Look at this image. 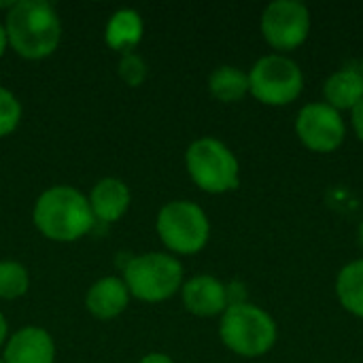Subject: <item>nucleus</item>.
Returning <instances> with one entry per match:
<instances>
[{"instance_id":"412c9836","label":"nucleus","mask_w":363,"mask_h":363,"mask_svg":"<svg viewBox=\"0 0 363 363\" xmlns=\"http://www.w3.org/2000/svg\"><path fill=\"white\" fill-rule=\"evenodd\" d=\"M351 121H353V128H355L357 136L363 140V98L351 108Z\"/></svg>"},{"instance_id":"aec40b11","label":"nucleus","mask_w":363,"mask_h":363,"mask_svg":"<svg viewBox=\"0 0 363 363\" xmlns=\"http://www.w3.org/2000/svg\"><path fill=\"white\" fill-rule=\"evenodd\" d=\"M117 72L119 77L130 85V87H138L143 85V81L147 79V62L134 53V51H128L121 55L119 60V66H117Z\"/></svg>"},{"instance_id":"9b49d317","label":"nucleus","mask_w":363,"mask_h":363,"mask_svg":"<svg viewBox=\"0 0 363 363\" xmlns=\"http://www.w3.org/2000/svg\"><path fill=\"white\" fill-rule=\"evenodd\" d=\"M4 363H53L55 345L43 328H21L4 347Z\"/></svg>"},{"instance_id":"20e7f679","label":"nucleus","mask_w":363,"mask_h":363,"mask_svg":"<svg viewBox=\"0 0 363 363\" xmlns=\"http://www.w3.org/2000/svg\"><path fill=\"white\" fill-rule=\"evenodd\" d=\"M185 164L191 181L208 194L232 191L240 183L238 160L219 138L202 136L194 140L185 153Z\"/></svg>"},{"instance_id":"393cba45","label":"nucleus","mask_w":363,"mask_h":363,"mask_svg":"<svg viewBox=\"0 0 363 363\" xmlns=\"http://www.w3.org/2000/svg\"><path fill=\"white\" fill-rule=\"evenodd\" d=\"M359 242H362V247H363V221H362V225H359Z\"/></svg>"},{"instance_id":"9d476101","label":"nucleus","mask_w":363,"mask_h":363,"mask_svg":"<svg viewBox=\"0 0 363 363\" xmlns=\"http://www.w3.org/2000/svg\"><path fill=\"white\" fill-rule=\"evenodd\" d=\"M181 294L185 308L198 317H215L219 313H225V308L230 306L228 287L211 274L189 279L181 287Z\"/></svg>"},{"instance_id":"f03ea898","label":"nucleus","mask_w":363,"mask_h":363,"mask_svg":"<svg viewBox=\"0 0 363 363\" xmlns=\"http://www.w3.org/2000/svg\"><path fill=\"white\" fill-rule=\"evenodd\" d=\"M9 45L28 60L51 55L62 36V23L55 9L43 0H19L6 13L4 23Z\"/></svg>"},{"instance_id":"4be33fe9","label":"nucleus","mask_w":363,"mask_h":363,"mask_svg":"<svg viewBox=\"0 0 363 363\" xmlns=\"http://www.w3.org/2000/svg\"><path fill=\"white\" fill-rule=\"evenodd\" d=\"M138 363H174L168 355H164V353H149V355H145L143 359Z\"/></svg>"},{"instance_id":"6e6552de","label":"nucleus","mask_w":363,"mask_h":363,"mask_svg":"<svg viewBox=\"0 0 363 363\" xmlns=\"http://www.w3.org/2000/svg\"><path fill=\"white\" fill-rule=\"evenodd\" d=\"M308 32L311 11L300 0H274L262 13V34L274 49H296Z\"/></svg>"},{"instance_id":"7ed1b4c3","label":"nucleus","mask_w":363,"mask_h":363,"mask_svg":"<svg viewBox=\"0 0 363 363\" xmlns=\"http://www.w3.org/2000/svg\"><path fill=\"white\" fill-rule=\"evenodd\" d=\"M223 345L242 357H259L277 342V323L259 306L249 302H232L219 325Z\"/></svg>"},{"instance_id":"a878e982","label":"nucleus","mask_w":363,"mask_h":363,"mask_svg":"<svg viewBox=\"0 0 363 363\" xmlns=\"http://www.w3.org/2000/svg\"><path fill=\"white\" fill-rule=\"evenodd\" d=\"M362 72H363V60H362Z\"/></svg>"},{"instance_id":"0eeeda50","label":"nucleus","mask_w":363,"mask_h":363,"mask_svg":"<svg viewBox=\"0 0 363 363\" xmlns=\"http://www.w3.org/2000/svg\"><path fill=\"white\" fill-rule=\"evenodd\" d=\"M304 87V74L296 60L270 53L259 57L249 72V91L264 104L283 106L294 102Z\"/></svg>"},{"instance_id":"b1692460","label":"nucleus","mask_w":363,"mask_h":363,"mask_svg":"<svg viewBox=\"0 0 363 363\" xmlns=\"http://www.w3.org/2000/svg\"><path fill=\"white\" fill-rule=\"evenodd\" d=\"M6 340V319H4V315L0 313V345Z\"/></svg>"},{"instance_id":"dca6fc26","label":"nucleus","mask_w":363,"mask_h":363,"mask_svg":"<svg viewBox=\"0 0 363 363\" xmlns=\"http://www.w3.org/2000/svg\"><path fill=\"white\" fill-rule=\"evenodd\" d=\"M208 89L221 102H236L249 91V74L236 66H219L208 77Z\"/></svg>"},{"instance_id":"2eb2a0df","label":"nucleus","mask_w":363,"mask_h":363,"mask_svg":"<svg viewBox=\"0 0 363 363\" xmlns=\"http://www.w3.org/2000/svg\"><path fill=\"white\" fill-rule=\"evenodd\" d=\"M143 19L138 15V11L134 9H119L111 15L108 23H106V30H104V38H106V45L115 51H121V53H128L132 51L140 38H143Z\"/></svg>"},{"instance_id":"f3484780","label":"nucleus","mask_w":363,"mask_h":363,"mask_svg":"<svg viewBox=\"0 0 363 363\" xmlns=\"http://www.w3.org/2000/svg\"><path fill=\"white\" fill-rule=\"evenodd\" d=\"M336 294L340 304L357 315L363 317V259H355L347 264L336 279Z\"/></svg>"},{"instance_id":"f257e3e1","label":"nucleus","mask_w":363,"mask_h":363,"mask_svg":"<svg viewBox=\"0 0 363 363\" xmlns=\"http://www.w3.org/2000/svg\"><path fill=\"white\" fill-rule=\"evenodd\" d=\"M96 223L89 200L70 185H55L34 204V225L55 242H74Z\"/></svg>"},{"instance_id":"4468645a","label":"nucleus","mask_w":363,"mask_h":363,"mask_svg":"<svg viewBox=\"0 0 363 363\" xmlns=\"http://www.w3.org/2000/svg\"><path fill=\"white\" fill-rule=\"evenodd\" d=\"M325 102L340 108H353L363 98V72L359 68H340L332 72L323 85Z\"/></svg>"},{"instance_id":"423d86ee","label":"nucleus","mask_w":363,"mask_h":363,"mask_svg":"<svg viewBox=\"0 0 363 363\" xmlns=\"http://www.w3.org/2000/svg\"><path fill=\"white\" fill-rule=\"evenodd\" d=\"M157 234L162 242L181 255H191L204 249L211 236L206 213L189 200H172L157 215Z\"/></svg>"},{"instance_id":"a211bd4d","label":"nucleus","mask_w":363,"mask_h":363,"mask_svg":"<svg viewBox=\"0 0 363 363\" xmlns=\"http://www.w3.org/2000/svg\"><path fill=\"white\" fill-rule=\"evenodd\" d=\"M30 277L26 266L17 262H0V298L17 300L28 291Z\"/></svg>"},{"instance_id":"6ab92c4d","label":"nucleus","mask_w":363,"mask_h":363,"mask_svg":"<svg viewBox=\"0 0 363 363\" xmlns=\"http://www.w3.org/2000/svg\"><path fill=\"white\" fill-rule=\"evenodd\" d=\"M21 119V104L13 91L0 87V136L11 134Z\"/></svg>"},{"instance_id":"39448f33","label":"nucleus","mask_w":363,"mask_h":363,"mask_svg":"<svg viewBox=\"0 0 363 363\" xmlns=\"http://www.w3.org/2000/svg\"><path fill=\"white\" fill-rule=\"evenodd\" d=\"M123 283L143 302H164L183 287V266L168 253H145L128 262Z\"/></svg>"},{"instance_id":"bb28decb","label":"nucleus","mask_w":363,"mask_h":363,"mask_svg":"<svg viewBox=\"0 0 363 363\" xmlns=\"http://www.w3.org/2000/svg\"><path fill=\"white\" fill-rule=\"evenodd\" d=\"M0 363H4V359H0Z\"/></svg>"},{"instance_id":"ddd939ff","label":"nucleus","mask_w":363,"mask_h":363,"mask_svg":"<svg viewBox=\"0 0 363 363\" xmlns=\"http://www.w3.org/2000/svg\"><path fill=\"white\" fill-rule=\"evenodd\" d=\"M130 189L123 181L106 177L102 181H98L89 194V206L96 219L104 221V223H113L117 219H121L130 206Z\"/></svg>"},{"instance_id":"f8f14e48","label":"nucleus","mask_w":363,"mask_h":363,"mask_svg":"<svg viewBox=\"0 0 363 363\" xmlns=\"http://www.w3.org/2000/svg\"><path fill=\"white\" fill-rule=\"evenodd\" d=\"M128 302L130 291L125 283L117 277H104L96 281L85 296L87 311L98 319H115L128 308Z\"/></svg>"},{"instance_id":"5701e85b","label":"nucleus","mask_w":363,"mask_h":363,"mask_svg":"<svg viewBox=\"0 0 363 363\" xmlns=\"http://www.w3.org/2000/svg\"><path fill=\"white\" fill-rule=\"evenodd\" d=\"M6 45H9V36H6L4 26L0 23V57H2V53H4V49H6Z\"/></svg>"},{"instance_id":"1a4fd4ad","label":"nucleus","mask_w":363,"mask_h":363,"mask_svg":"<svg viewBox=\"0 0 363 363\" xmlns=\"http://www.w3.org/2000/svg\"><path fill=\"white\" fill-rule=\"evenodd\" d=\"M296 132L308 149L328 153L342 145L347 136V123L340 111L328 102H308L298 113Z\"/></svg>"}]
</instances>
